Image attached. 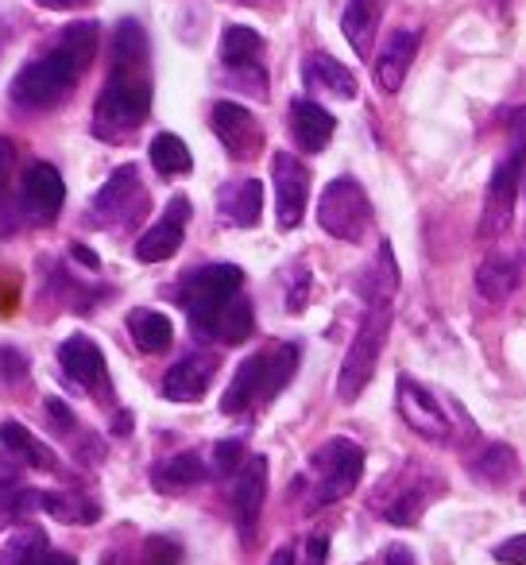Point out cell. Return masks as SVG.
Masks as SVG:
<instances>
[{"mask_svg":"<svg viewBox=\"0 0 526 565\" xmlns=\"http://www.w3.org/2000/svg\"><path fill=\"white\" fill-rule=\"evenodd\" d=\"M151 113V55L148 35L140 20H120L112 32L109 78L94 105V132L97 140L120 143L148 120Z\"/></svg>","mask_w":526,"mask_h":565,"instance_id":"cell-1","label":"cell"},{"mask_svg":"<svg viewBox=\"0 0 526 565\" xmlns=\"http://www.w3.org/2000/svg\"><path fill=\"white\" fill-rule=\"evenodd\" d=\"M94 55H97V24L94 20L71 24L58 35V43L47 55L32 58V63L12 78V86H9L12 105L28 113H43V109L63 105L66 97L74 94L82 74L89 71Z\"/></svg>","mask_w":526,"mask_h":565,"instance_id":"cell-2","label":"cell"},{"mask_svg":"<svg viewBox=\"0 0 526 565\" xmlns=\"http://www.w3.org/2000/svg\"><path fill=\"white\" fill-rule=\"evenodd\" d=\"M299 369V345H276L264 353H251L233 372V384L221 395V415H244L256 403H268L291 384Z\"/></svg>","mask_w":526,"mask_h":565,"instance_id":"cell-3","label":"cell"},{"mask_svg":"<svg viewBox=\"0 0 526 565\" xmlns=\"http://www.w3.org/2000/svg\"><path fill=\"white\" fill-rule=\"evenodd\" d=\"M244 271L236 264H205L197 271H190L179 287V302L186 307L190 326L205 338H213V326H217L221 310L240 295Z\"/></svg>","mask_w":526,"mask_h":565,"instance_id":"cell-4","label":"cell"},{"mask_svg":"<svg viewBox=\"0 0 526 565\" xmlns=\"http://www.w3.org/2000/svg\"><path fill=\"white\" fill-rule=\"evenodd\" d=\"M387 333H391V302H372L361 330H356L353 345H348L345 361H341V376H337L341 403H356L364 395V387L372 384L379 353H384V345H387Z\"/></svg>","mask_w":526,"mask_h":565,"instance_id":"cell-5","label":"cell"},{"mask_svg":"<svg viewBox=\"0 0 526 565\" xmlns=\"http://www.w3.org/2000/svg\"><path fill=\"white\" fill-rule=\"evenodd\" d=\"M364 477V449L353 438H330L310 457V508L337 503L361 484Z\"/></svg>","mask_w":526,"mask_h":565,"instance_id":"cell-6","label":"cell"},{"mask_svg":"<svg viewBox=\"0 0 526 565\" xmlns=\"http://www.w3.org/2000/svg\"><path fill=\"white\" fill-rule=\"evenodd\" d=\"M526 167V109H511L507 117V151L495 163L492 182H487L484 202V236H500L511 225V205H515L518 174Z\"/></svg>","mask_w":526,"mask_h":565,"instance_id":"cell-7","label":"cell"},{"mask_svg":"<svg viewBox=\"0 0 526 565\" xmlns=\"http://www.w3.org/2000/svg\"><path fill=\"white\" fill-rule=\"evenodd\" d=\"M372 221H376V213H372L368 194H364L361 182L348 179V174L333 179L330 186L322 190V198H318V225L330 236H337V241L361 244L364 236H368Z\"/></svg>","mask_w":526,"mask_h":565,"instance_id":"cell-8","label":"cell"},{"mask_svg":"<svg viewBox=\"0 0 526 565\" xmlns=\"http://www.w3.org/2000/svg\"><path fill=\"white\" fill-rule=\"evenodd\" d=\"M441 492H446V480H441L430 465H410L407 472L391 477V492H387L384 500L376 495L372 503H376V511L387 519V523L415 526Z\"/></svg>","mask_w":526,"mask_h":565,"instance_id":"cell-9","label":"cell"},{"mask_svg":"<svg viewBox=\"0 0 526 565\" xmlns=\"http://www.w3.org/2000/svg\"><path fill=\"white\" fill-rule=\"evenodd\" d=\"M143 213H148V186L140 182V171L132 163L117 167L89 205V221L101 228H132L140 225Z\"/></svg>","mask_w":526,"mask_h":565,"instance_id":"cell-10","label":"cell"},{"mask_svg":"<svg viewBox=\"0 0 526 565\" xmlns=\"http://www.w3.org/2000/svg\"><path fill=\"white\" fill-rule=\"evenodd\" d=\"M259 55H264V35L244 24L225 28V35H221V63H225L228 78H233L244 94L268 97V74H264Z\"/></svg>","mask_w":526,"mask_h":565,"instance_id":"cell-11","label":"cell"},{"mask_svg":"<svg viewBox=\"0 0 526 565\" xmlns=\"http://www.w3.org/2000/svg\"><path fill=\"white\" fill-rule=\"evenodd\" d=\"M395 399H399V415L402 423L415 434H422L426 441H449L453 438V418H449L446 403L433 392H426L415 376L402 372L399 384H395Z\"/></svg>","mask_w":526,"mask_h":565,"instance_id":"cell-12","label":"cell"},{"mask_svg":"<svg viewBox=\"0 0 526 565\" xmlns=\"http://www.w3.org/2000/svg\"><path fill=\"white\" fill-rule=\"evenodd\" d=\"M271 182H276V217L279 228H299L307 217V198H310V167L291 151H276L271 159Z\"/></svg>","mask_w":526,"mask_h":565,"instance_id":"cell-13","label":"cell"},{"mask_svg":"<svg viewBox=\"0 0 526 565\" xmlns=\"http://www.w3.org/2000/svg\"><path fill=\"white\" fill-rule=\"evenodd\" d=\"M66 202V182L58 174V167L51 163H32L24 171V182H20V202L17 210H24V217L32 225H51L58 217Z\"/></svg>","mask_w":526,"mask_h":565,"instance_id":"cell-14","label":"cell"},{"mask_svg":"<svg viewBox=\"0 0 526 565\" xmlns=\"http://www.w3.org/2000/svg\"><path fill=\"white\" fill-rule=\"evenodd\" d=\"M264 495H268V457L256 454L244 461V469L236 472V484H233V519L244 546H251V539H256Z\"/></svg>","mask_w":526,"mask_h":565,"instance_id":"cell-15","label":"cell"},{"mask_svg":"<svg viewBox=\"0 0 526 565\" xmlns=\"http://www.w3.org/2000/svg\"><path fill=\"white\" fill-rule=\"evenodd\" d=\"M186 221H190V202L186 194H174L167 202L163 217L151 228H143V236L136 241V259L140 264H163L174 252L182 248V236H186Z\"/></svg>","mask_w":526,"mask_h":565,"instance_id":"cell-16","label":"cell"},{"mask_svg":"<svg viewBox=\"0 0 526 565\" xmlns=\"http://www.w3.org/2000/svg\"><path fill=\"white\" fill-rule=\"evenodd\" d=\"M210 125L233 159H251V156H259V148H264V128H259V120L236 102L213 105Z\"/></svg>","mask_w":526,"mask_h":565,"instance_id":"cell-17","label":"cell"},{"mask_svg":"<svg viewBox=\"0 0 526 565\" xmlns=\"http://www.w3.org/2000/svg\"><path fill=\"white\" fill-rule=\"evenodd\" d=\"M58 364H63V372L82 387V392H89V395L109 392V387H105L109 384L105 353L94 338H86V333H74V338H66L63 345H58Z\"/></svg>","mask_w":526,"mask_h":565,"instance_id":"cell-18","label":"cell"},{"mask_svg":"<svg viewBox=\"0 0 526 565\" xmlns=\"http://www.w3.org/2000/svg\"><path fill=\"white\" fill-rule=\"evenodd\" d=\"M333 132H337V120H333L330 109H322L318 102H307V97L291 102V136L302 151H310V156H314V151H325L333 140Z\"/></svg>","mask_w":526,"mask_h":565,"instance_id":"cell-19","label":"cell"},{"mask_svg":"<svg viewBox=\"0 0 526 565\" xmlns=\"http://www.w3.org/2000/svg\"><path fill=\"white\" fill-rule=\"evenodd\" d=\"M418 43H422L418 32H395L391 40L384 43V51H379V58H376V86L384 89V94H399L402 89L410 63H415V55H418Z\"/></svg>","mask_w":526,"mask_h":565,"instance_id":"cell-20","label":"cell"},{"mask_svg":"<svg viewBox=\"0 0 526 565\" xmlns=\"http://www.w3.org/2000/svg\"><path fill=\"white\" fill-rule=\"evenodd\" d=\"M302 82H307V89H314V94H330V97H341V102H353L356 97V74L348 71V66H341L333 55H307V63H302Z\"/></svg>","mask_w":526,"mask_h":565,"instance_id":"cell-21","label":"cell"},{"mask_svg":"<svg viewBox=\"0 0 526 565\" xmlns=\"http://www.w3.org/2000/svg\"><path fill=\"white\" fill-rule=\"evenodd\" d=\"M213 380V361L210 356H186V361H179L171 372L163 376V399L171 403H197L205 395V387H210Z\"/></svg>","mask_w":526,"mask_h":565,"instance_id":"cell-22","label":"cell"},{"mask_svg":"<svg viewBox=\"0 0 526 565\" xmlns=\"http://www.w3.org/2000/svg\"><path fill=\"white\" fill-rule=\"evenodd\" d=\"M217 213L225 221H233V225L251 228L259 221V213H264V182H259V179H240V182H228V186H221Z\"/></svg>","mask_w":526,"mask_h":565,"instance_id":"cell-23","label":"cell"},{"mask_svg":"<svg viewBox=\"0 0 526 565\" xmlns=\"http://www.w3.org/2000/svg\"><path fill=\"white\" fill-rule=\"evenodd\" d=\"M518 282H523V267L511 256H487L484 264L476 267V291H480V299H487V302L511 299V295L518 291Z\"/></svg>","mask_w":526,"mask_h":565,"instance_id":"cell-24","label":"cell"},{"mask_svg":"<svg viewBox=\"0 0 526 565\" xmlns=\"http://www.w3.org/2000/svg\"><path fill=\"white\" fill-rule=\"evenodd\" d=\"M0 446L9 449L12 457H20L24 465H32V469H43V472L58 469L55 449L43 446V441L35 438L24 423H12V418H9V423H0Z\"/></svg>","mask_w":526,"mask_h":565,"instance_id":"cell-25","label":"cell"},{"mask_svg":"<svg viewBox=\"0 0 526 565\" xmlns=\"http://www.w3.org/2000/svg\"><path fill=\"white\" fill-rule=\"evenodd\" d=\"M379 9H384V0H348L345 4L341 32H345V40L353 43V51L361 58L372 55V40H376V28H379Z\"/></svg>","mask_w":526,"mask_h":565,"instance_id":"cell-26","label":"cell"},{"mask_svg":"<svg viewBox=\"0 0 526 565\" xmlns=\"http://www.w3.org/2000/svg\"><path fill=\"white\" fill-rule=\"evenodd\" d=\"M356 291L368 302H391V295L399 291V267H395L391 244H379V256L368 264V271L356 279Z\"/></svg>","mask_w":526,"mask_h":565,"instance_id":"cell-27","label":"cell"},{"mask_svg":"<svg viewBox=\"0 0 526 565\" xmlns=\"http://www.w3.org/2000/svg\"><path fill=\"white\" fill-rule=\"evenodd\" d=\"M128 333H132V341L143 353H167L174 341L171 318L159 315V310H132V315H128Z\"/></svg>","mask_w":526,"mask_h":565,"instance_id":"cell-28","label":"cell"},{"mask_svg":"<svg viewBox=\"0 0 526 565\" xmlns=\"http://www.w3.org/2000/svg\"><path fill=\"white\" fill-rule=\"evenodd\" d=\"M205 480V465L197 454H174L171 461L155 465V477H151V484L159 488V492H186V488L202 484Z\"/></svg>","mask_w":526,"mask_h":565,"instance_id":"cell-29","label":"cell"},{"mask_svg":"<svg viewBox=\"0 0 526 565\" xmlns=\"http://www.w3.org/2000/svg\"><path fill=\"white\" fill-rule=\"evenodd\" d=\"M35 503L58 523H97L101 508L78 492H35Z\"/></svg>","mask_w":526,"mask_h":565,"instance_id":"cell-30","label":"cell"},{"mask_svg":"<svg viewBox=\"0 0 526 565\" xmlns=\"http://www.w3.org/2000/svg\"><path fill=\"white\" fill-rule=\"evenodd\" d=\"M148 156H151V167H155L163 179H182V174L194 171V156H190V148L174 132H159L155 140H151Z\"/></svg>","mask_w":526,"mask_h":565,"instance_id":"cell-31","label":"cell"},{"mask_svg":"<svg viewBox=\"0 0 526 565\" xmlns=\"http://www.w3.org/2000/svg\"><path fill=\"white\" fill-rule=\"evenodd\" d=\"M251 330H256V315H251V302L244 299V291H240L221 310L217 326H213V338L225 341V345H240V341L251 338Z\"/></svg>","mask_w":526,"mask_h":565,"instance_id":"cell-32","label":"cell"},{"mask_svg":"<svg viewBox=\"0 0 526 565\" xmlns=\"http://www.w3.org/2000/svg\"><path fill=\"white\" fill-rule=\"evenodd\" d=\"M47 554V534L40 526H28V531H17L4 550H0V565H35Z\"/></svg>","mask_w":526,"mask_h":565,"instance_id":"cell-33","label":"cell"},{"mask_svg":"<svg viewBox=\"0 0 526 565\" xmlns=\"http://www.w3.org/2000/svg\"><path fill=\"white\" fill-rule=\"evenodd\" d=\"M472 472L484 477L487 484H507L518 472V457L511 446H487L480 457H472Z\"/></svg>","mask_w":526,"mask_h":565,"instance_id":"cell-34","label":"cell"},{"mask_svg":"<svg viewBox=\"0 0 526 565\" xmlns=\"http://www.w3.org/2000/svg\"><path fill=\"white\" fill-rule=\"evenodd\" d=\"M12 171H17V148L12 140L0 136V236L12 233V213H9V186H12Z\"/></svg>","mask_w":526,"mask_h":565,"instance_id":"cell-35","label":"cell"},{"mask_svg":"<svg viewBox=\"0 0 526 565\" xmlns=\"http://www.w3.org/2000/svg\"><path fill=\"white\" fill-rule=\"evenodd\" d=\"M244 441L228 438V441H217V449H213V469L221 472V477H236V472L244 469Z\"/></svg>","mask_w":526,"mask_h":565,"instance_id":"cell-36","label":"cell"},{"mask_svg":"<svg viewBox=\"0 0 526 565\" xmlns=\"http://www.w3.org/2000/svg\"><path fill=\"white\" fill-rule=\"evenodd\" d=\"M182 562V550L174 539H148L143 546V565H179Z\"/></svg>","mask_w":526,"mask_h":565,"instance_id":"cell-37","label":"cell"},{"mask_svg":"<svg viewBox=\"0 0 526 565\" xmlns=\"http://www.w3.org/2000/svg\"><path fill=\"white\" fill-rule=\"evenodd\" d=\"M495 562L503 565H526V534H515V539H503L500 546L492 550Z\"/></svg>","mask_w":526,"mask_h":565,"instance_id":"cell-38","label":"cell"},{"mask_svg":"<svg viewBox=\"0 0 526 565\" xmlns=\"http://www.w3.org/2000/svg\"><path fill=\"white\" fill-rule=\"evenodd\" d=\"M43 411H47V423H51V430H55V434H71L74 430V415H71V407H66L63 399H47V403H43Z\"/></svg>","mask_w":526,"mask_h":565,"instance_id":"cell-39","label":"cell"},{"mask_svg":"<svg viewBox=\"0 0 526 565\" xmlns=\"http://www.w3.org/2000/svg\"><path fill=\"white\" fill-rule=\"evenodd\" d=\"M307 299H310V271L299 267V271H294V282H291V295H287V310L299 315V310L307 307Z\"/></svg>","mask_w":526,"mask_h":565,"instance_id":"cell-40","label":"cell"},{"mask_svg":"<svg viewBox=\"0 0 526 565\" xmlns=\"http://www.w3.org/2000/svg\"><path fill=\"white\" fill-rule=\"evenodd\" d=\"M0 364H4V380H24V372H28V356H20L17 349H0Z\"/></svg>","mask_w":526,"mask_h":565,"instance_id":"cell-41","label":"cell"},{"mask_svg":"<svg viewBox=\"0 0 526 565\" xmlns=\"http://www.w3.org/2000/svg\"><path fill=\"white\" fill-rule=\"evenodd\" d=\"M384 565H415V554H410V550L402 546V542H395V546H387Z\"/></svg>","mask_w":526,"mask_h":565,"instance_id":"cell-42","label":"cell"},{"mask_svg":"<svg viewBox=\"0 0 526 565\" xmlns=\"http://www.w3.org/2000/svg\"><path fill=\"white\" fill-rule=\"evenodd\" d=\"M40 9H51V12H74V9H86L89 0H35Z\"/></svg>","mask_w":526,"mask_h":565,"instance_id":"cell-43","label":"cell"},{"mask_svg":"<svg viewBox=\"0 0 526 565\" xmlns=\"http://www.w3.org/2000/svg\"><path fill=\"white\" fill-rule=\"evenodd\" d=\"M35 565H78V562H74L71 554H63V550H47Z\"/></svg>","mask_w":526,"mask_h":565,"instance_id":"cell-44","label":"cell"},{"mask_svg":"<svg viewBox=\"0 0 526 565\" xmlns=\"http://www.w3.org/2000/svg\"><path fill=\"white\" fill-rule=\"evenodd\" d=\"M268 565H294V550L291 546H279L276 554H271Z\"/></svg>","mask_w":526,"mask_h":565,"instance_id":"cell-45","label":"cell"},{"mask_svg":"<svg viewBox=\"0 0 526 565\" xmlns=\"http://www.w3.org/2000/svg\"><path fill=\"white\" fill-rule=\"evenodd\" d=\"M74 256H78L82 259V264H86V267H97V256H94V252H89V248H82V244H74Z\"/></svg>","mask_w":526,"mask_h":565,"instance_id":"cell-46","label":"cell"},{"mask_svg":"<svg viewBox=\"0 0 526 565\" xmlns=\"http://www.w3.org/2000/svg\"><path fill=\"white\" fill-rule=\"evenodd\" d=\"M244 4H268V0H244Z\"/></svg>","mask_w":526,"mask_h":565,"instance_id":"cell-47","label":"cell"}]
</instances>
